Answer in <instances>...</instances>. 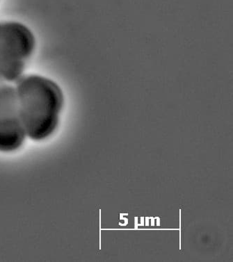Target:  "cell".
<instances>
[{
  "mask_svg": "<svg viewBox=\"0 0 233 262\" xmlns=\"http://www.w3.org/2000/svg\"><path fill=\"white\" fill-rule=\"evenodd\" d=\"M19 114L27 139L43 141L59 127L64 106L57 82L37 74L24 75L14 83Z\"/></svg>",
  "mask_w": 233,
  "mask_h": 262,
  "instance_id": "1",
  "label": "cell"
},
{
  "mask_svg": "<svg viewBox=\"0 0 233 262\" xmlns=\"http://www.w3.org/2000/svg\"><path fill=\"white\" fill-rule=\"evenodd\" d=\"M36 49V38L26 25L16 21H0V77L15 83L25 75Z\"/></svg>",
  "mask_w": 233,
  "mask_h": 262,
  "instance_id": "2",
  "label": "cell"
},
{
  "mask_svg": "<svg viewBox=\"0 0 233 262\" xmlns=\"http://www.w3.org/2000/svg\"><path fill=\"white\" fill-rule=\"evenodd\" d=\"M27 139L19 114L14 85L3 83L0 86V152L18 150Z\"/></svg>",
  "mask_w": 233,
  "mask_h": 262,
  "instance_id": "3",
  "label": "cell"
},
{
  "mask_svg": "<svg viewBox=\"0 0 233 262\" xmlns=\"http://www.w3.org/2000/svg\"><path fill=\"white\" fill-rule=\"evenodd\" d=\"M3 83H5V81H3V79H2V77H0V86H1V85H3Z\"/></svg>",
  "mask_w": 233,
  "mask_h": 262,
  "instance_id": "4",
  "label": "cell"
}]
</instances>
